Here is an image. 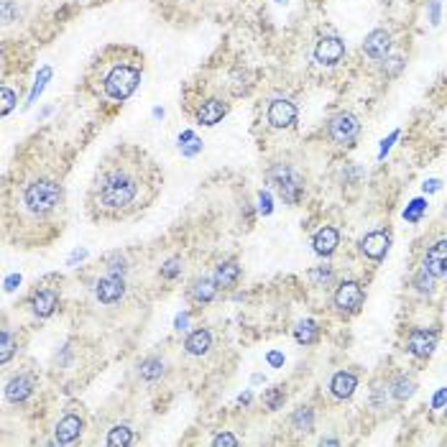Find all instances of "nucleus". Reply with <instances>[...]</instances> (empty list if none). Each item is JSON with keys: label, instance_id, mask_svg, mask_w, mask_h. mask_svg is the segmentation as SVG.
I'll use <instances>...</instances> for the list:
<instances>
[{"label": "nucleus", "instance_id": "obj_1", "mask_svg": "<svg viewBox=\"0 0 447 447\" xmlns=\"http://www.w3.org/2000/svg\"><path fill=\"white\" fill-rule=\"evenodd\" d=\"M159 179H148L143 164L139 162H108L97 171L90 192V205L102 220H120L146 207L154 200Z\"/></svg>", "mask_w": 447, "mask_h": 447}, {"label": "nucleus", "instance_id": "obj_2", "mask_svg": "<svg viewBox=\"0 0 447 447\" xmlns=\"http://www.w3.org/2000/svg\"><path fill=\"white\" fill-rule=\"evenodd\" d=\"M64 197V187L56 179L41 177L33 179L31 185H26L24 189V205L33 215H49L59 207V202Z\"/></svg>", "mask_w": 447, "mask_h": 447}, {"label": "nucleus", "instance_id": "obj_3", "mask_svg": "<svg viewBox=\"0 0 447 447\" xmlns=\"http://www.w3.org/2000/svg\"><path fill=\"white\" fill-rule=\"evenodd\" d=\"M141 85V67L136 64H116L110 67V72L102 77V90L110 100L125 102Z\"/></svg>", "mask_w": 447, "mask_h": 447}, {"label": "nucleus", "instance_id": "obj_4", "mask_svg": "<svg viewBox=\"0 0 447 447\" xmlns=\"http://www.w3.org/2000/svg\"><path fill=\"white\" fill-rule=\"evenodd\" d=\"M269 182L274 185V189L281 194V200H284L286 205H299L301 194H304V179H301L299 171L286 166V164H276V166L269 171Z\"/></svg>", "mask_w": 447, "mask_h": 447}, {"label": "nucleus", "instance_id": "obj_5", "mask_svg": "<svg viewBox=\"0 0 447 447\" xmlns=\"http://www.w3.org/2000/svg\"><path fill=\"white\" fill-rule=\"evenodd\" d=\"M327 136L338 146H353L358 136H361V120L353 113H338L327 125Z\"/></svg>", "mask_w": 447, "mask_h": 447}, {"label": "nucleus", "instance_id": "obj_6", "mask_svg": "<svg viewBox=\"0 0 447 447\" xmlns=\"http://www.w3.org/2000/svg\"><path fill=\"white\" fill-rule=\"evenodd\" d=\"M332 301H335L340 315H355L363 307V301H366V292H363V286L358 281H343L335 297H332Z\"/></svg>", "mask_w": 447, "mask_h": 447}, {"label": "nucleus", "instance_id": "obj_7", "mask_svg": "<svg viewBox=\"0 0 447 447\" xmlns=\"http://www.w3.org/2000/svg\"><path fill=\"white\" fill-rule=\"evenodd\" d=\"M297 105L292 100H284V97H276L271 100L269 110H266V123L271 128H292L297 123Z\"/></svg>", "mask_w": 447, "mask_h": 447}, {"label": "nucleus", "instance_id": "obj_8", "mask_svg": "<svg viewBox=\"0 0 447 447\" xmlns=\"http://www.w3.org/2000/svg\"><path fill=\"white\" fill-rule=\"evenodd\" d=\"M434 345H437V332L434 330H427V327H414L409 332L407 338V350L414 358H430L434 353Z\"/></svg>", "mask_w": 447, "mask_h": 447}, {"label": "nucleus", "instance_id": "obj_9", "mask_svg": "<svg viewBox=\"0 0 447 447\" xmlns=\"http://www.w3.org/2000/svg\"><path fill=\"white\" fill-rule=\"evenodd\" d=\"M343 56H345V44H343L340 36H322L317 41L315 59L322 67H335V64L343 62Z\"/></svg>", "mask_w": 447, "mask_h": 447}, {"label": "nucleus", "instance_id": "obj_10", "mask_svg": "<svg viewBox=\"0 0 447 447\" xmlns=\"http://www.w3.org/2000/svg\"><path fill=\"white\" fill-rule=\"evenodd\" d=\"M123 294H125L123 276H120V274H113V271H110L105 279H100L97 286H95V297H97V301H102V304H116V301L123 299Z\"/></svg>", "mask_w": 447, "mask_h": 447}, {"label": "nucleus", "instance_id": "obj_11", "mask_svg": "<svg viewBox=\"0 0 447 447\" xmlns=\"http://www.w3.org/2000/svg\"><path fill=\"white\" fill-rule=\"evenodd\" d=\"M389 248H391V235H389L386 230H373L361 240L363 256L370 258V261H376V263L384 261L386 253H389Z\"/></svg>", "mask_w": 447, "mask_h": 447}, {"label": "nucleus", "instance_id": "obj_12", "mask_svg": "<svg viewBox=\"0 0 447 447\" xmlns=\"http://www.w3.org/2000/svg\"><path fill=\"white\" fill-rule=\"evenodd\" d=\"M430 276L434 279H445L447 276V240H437L432 243L427 256H424V266H422Z\"/></svg>", "mask_w": 447, "mask_h": 447}, {"label": "nucleus", "instance_id": "obj_13", "mask_svg": "<svg viewBox=\"0 0 447 447\" xmlns=\"http://www.w3.org/2000/svg\"><path fill=\"white\" fill-rule=\"evenodd\" d=\"M363 52H366V56H370L373 62H381V59H386V56H389V52H391V33L384 31V29L370 31L368 36H366Z\"/></svg>", "mask_w": 447, "mask_h": 447}, {"label": "nucleus", "instance_id": "obj_14", "mask_svg": "<svg viewBox=\"0 0 447 447\" xmlns=\"http://www.w3.org/2000/svg\"><path fill=\"white\" fill-rule=\"evenodd\" d=\"M225 116H228V105L223 100H217V97H210L197 108V120H200V125H207V128L217 125Z\"/></svg>", "mask_w": 447, "mask_h": 447}, {"label": "nucleus", "instance_id": "obj_15", "mask_svg": "<svg viewBox=\"0 0 447 447\" xmlns=\"http://www.w3.org/2000/svg\"><path fill=\"white\" fill-rule=\"evenodd\" d=\"M312 246H315L317 256H332L335 253V248L340 246V230L338 228H332V225H324V228H320V230L315 233Z\"/></svg>", "mask_w": 447, "mask_h": 447}, {"label": "nucleus", "instance_id": "obj_16", "mask_svg": "<svg viewBox=\"0 0 447 447\" xmlns=\"http://www.w3.org/2000/svg\"><path fill=\"white\" fill-rule=\"evenodd\" d=\"M82 427H85L82 416H77V414L62 416L59 424H56V442H59V445H70V442H74V439L82 434Z\"/></svg>", "mask_w": 447, "mask_h": 447}, {"label": "nucleus", "instance_id": "obj_17", "mask_svg": "<svg viewBox=\"0 0 447 447\" xmlns=\"http://www.w3.org/2000/svg\"><path fill=\"white\" fill-rule=\"evenodd\" d=\"M358 389V376L353 370H338L330 381V391L335 399H350Z\"/></svg>", "mask_w": 447, "mask_h": 447}, {"label": "nucleus", "instance_id": "obj_18", "mask_svg": "<svg viewBox=\"0 0 447 447\" xmlns=\"http://www.w3.org/2000/svg\"><path fill=\"white\" fill-rule=\"evenodd\" d=\"M56 304H59V294H56L54 289H39V292L31 297V309L36 317H52Z\"/></svg>", "mask_w": 447, "mask_h": 447}, {"label": "nucleus", "instance_id": "obj_19", "mask_svg": "<svg viewBox=\"0 0 447 447\" xmlns=\"http://www.w3.org/2000/svg\"><path fill=\"white\" fill-rule=\"evenodd\" d=\"M31 393H33V381L29 376L10 378L8 386H6V399H8L10 404H24Z\"/></svg>", "mask_w": 447, "mask_h": 447}, {"label": "nucleus", "instance_id": "obj_20", "mask_svg": "<svg viewBox=\"0 0 447 447\" xmlns=\"http://www.w3.org/2000/svg\"><path fill=\"white\" fill-rule=\"evenodd\" d=\"M185 347L189 355H205L210 347H212V335H210V330L200 327V330H194L192 335L185 340Z\"/></svg>", "mask_w": 447, "mask_h": 447}, {"label": "nucleus", "instance_id": "obj_21", "mask_svg": "<svg viewBox=\"0 0 447 447\" xmlns=\"http://www.w3.org/2000/svg\"><path fill=\"white\" fill-rule=\"evenodd\" d=\"M238 279H240V266L235 261H225L217 266L215 281L220 289H233V286L238 284Z\"/></svg>", "mask_w": 447, "mask_h": 447}, {"label": "nucleus", "instance_id": "obj_22", "mask_svg": "<svg viewBox=\"0 0 447 447\" xmlns=\"http://www.w3.org/2000/svg\"><path fill=\"white\" fill-rule=\"evenodd\" d=\"M217 281L215 279H197L192 286V299L197 301V304H210V301L217 297Z\"/></svg>", "mask_w": 447, "mask_h": 447}, {"label": "nucleus", "instance_id": "obj_23", "mask_svg": "<svg viewBox=\"0 0 447 447\" xmlns=\"http://www.w3.org/2000/svg\"><path fill=\"white\" fill-rule=\"evenodd\" d=\"M294 338L299 345H315L317 338H320V324L315 320H301L297 324V330H294Z\"/></svg>", "mask_w": 447, "mask_h": 447}, {"label": "nucleus", "instance_id": "obj_24", "mask_svg": "<svg viewBox=\"0 0 447 447\" xmlns=\"http://www.w3.org/2000/svg\"><path fill=\"white\" fill-rule=\"evenodd\" d=\"M414 389H416V384L411 381L409 376H396L393 378V384H391V396L396 401H407V399H411L414 396Z\"/></svg>", "mask_w": 447, "mask_h": 447}, {"label": "nucleus", "instance_id": "obj_25", "mask_svg": "<svg viewBox=\"0 0 447 447\" xmlns=\"http://www.w3.org/2000/svg\"><path fill=\"white\" fill-rule=\"evenodd\" d=\"M292 424H294V430L312 432V427H315V411H312V407L297 409V411L292 414Z\"/></svg>", "mask_w": 447, "mask_h": 447}, {"label": "nucleus", "instance_id": "obj_26", "mask_svg": "<svg viewBox=\"0 0 447 447\" xmlns=\"http://www.w3.org/2000/svg\"><path fill=\"white\" fill-rule=\"evenodd\" d=\"M133 442V432L131 427H125V424H118L113 430L108 432V445L110 447H128Z\"/></svg>", "mask_w": 447, "mask_h": 447}, {"label": "nucleus", "instance_id": "obj_27", "mask_svg": "<svg viewBox=\"0 0 447 447\" xmlns=\"http://www.w3.org/2000/svg\"><path fill=\"white\" fill-rule=\"evenodd\" d=\"M179 148H182V154L185 156H194L202 151V141L194 136L192 131H185L182 136H179Z\"/></svg>", "mask_w": 447, "mask_h": 447}, {"label": "nucleus", "instance_id": "obj_28", "mask_svg": "<svg viewBox=\"0 0 447 447\" xmlns=\"http://www.w3.org/2000/svg\"><path fill=\"white\" fill-rule=\"evenodd\" d=\"M164 373V363L159 358H146V361L141 363V378H146V381H156V378H162Z\"/></svg>", "mask_w": 447, "mask_h": 447}, {"label": "nucleus", "instance_id": "obj_29", "mask_svg": "<svg viewBox=\"0 0 447 447\" xmlns=\"http://www.w3.org/2000/svg\"><path fill=\"white\" fill-rule=\"evenodd\" d=\"M424 210H427V200H411L407 205V210H404V220H407V223H419Z\"/></svg>", "mask_w": 447, "mask_h": 447}, {"label": "nucleus", "instance_id": "obj_30", "mask_svg": "<svg viewBox=\"0 0 447 447\" xmlns=\"http://www.w3.org/2000/svg\"><path fill=\"white\" fill-rule=\"evenodd\" d=\"M13 350H16L13 335H10L8 330H3V335H0V363H8L10 355H13Z\"/></svg>", "mask_w": 447, "mask_h": 447}, {"label": "nucleus", "instance_id": "obj_31", "mask_svg": "<svg viewBox=\"0 0 447 447\" xmlns=\"http://www.w3.org/2000/svg\"><path fill=\"white\" fill-rule=\"evenodd\" d=\"M263 404H266V409L269 411H276V409H281V404H284V391L281 389H269V391L263 393Z\"/></svg>", "mask_w": 447, "mask_h": 447}, {"label": "nucleus", "instance_id": "obj_32", "mask_svg": "<svg viewBox=\"0 0 447 447\" xmlns=\"http://www.w3.org/2000/svg\"><path fill=\"white\" fill-rule=\"evenodd\" d=\"M179 274H182V261H179V258H169V261L162 266L164 279H177Z\"/></svg>", "mask_w": 447, "mask_h": 447}, {"label": "nucleus", "instance_id": "obj_33", "mask_svg": "<svg viewBox=\"0 0 447 447\" xmlns=\"http://www.w3.org/2000/svg\"><path fill=\"white\" fill-rule=\"evenodd\" d=\"M432 279H434V276H430V274L422 269V271H419V276L414 279V286L422 294H432Z\"/></svg>", "mask_w": 447, "mask_h": 447}, {"label": "nucleus", "instance_id": "obj_34", "mask_svg": "<svg viewBox=\"0 0 447 447\" xmlns=\"http://www.w3.org/2000/svg\"><path fill=\"white\" fill-rule=\"evenodd\" d=\"M309 276H312V281H315V284H320V281L330 284V281H332V269H330V266H320V269H315L312 274H309Z\"/></svg>", "mask_w": 447, "mask_h": 447}, {"label": "nucleus", "instance_id": "obj_35", "mask_svg": "<svg viewBox=\"0 0 447 447\" xmlns=\"http://www.w3.org/2000/svg\"><path fill=\"white\" fill-rule=\"evenodd\" d=\"M13 108H16V93L10 87H3V116H8Z\"/></svg>", "mask_w": 447, "mask_h": 447}, {"label": "nucleus", "instance_id": "obj_36", "mask_svg": "<svg viewBox=\"0 0 447 447\" xmlns=\"http://www.w3.org/2000/svg\"><path fill=\"white\" fill-rule=\"evenodd\" d=\"M212 445H215V447H223V445L235 447V445H238V437H235V434H230V432H220V434L212 439Z\"/></svg>", "mask_w": 447, "mask_h": 447}, {"label": "nucleus", "instance_id": "obj_37", "mask_svg": "<svg viewBox=\"0 0 447 447\" xmlns=\"http://www.w3.org/2000/svg\"><path fill=\"white\" fill-rule=\"evenodd\" d=\"M49 77H52V70H49V67H47V70H41V77L36 79V87H33V93H31V97H29V100H31V102L36 100V95H39L41 90H44V85H47V79H49Z\"/></svg>", "mask_w": 447, "mask_h": 447}, {"label": "nucleus", "instance_id": "obj_38", "mask_svg": "<svg viewBox=\"0 0 447 447\" xmlns=\"http://www.w3.org/2000/svg\"><path fill=\"white\" fill-rule=\"evenodd\" d=\"M447 404V389H439L434 393V399H432V409H442Z\"/></svg>", "mask_w": 447, "mask_h": 447}, {"label": "nucleus", "instance_id": "obj_39", "mask_svg": "<svg viewBox=\"0 0 447 447\" xmlns=\"http://www.w3.org/2000/svg\"><path fill=\"white\" fill-rule=\"evenodd\" d=\"M258 202H261V212H263V215H271V210H274V207H271V194L269 192H261V194H258Z\"/></svg>", "mask_w": 447, "mask_h": 447}, {"label": "nucleus", "instance_id": "obj_40", "mask_svg": "<svg viewBox=\"0 0 447 447\" xmlns=\"http://www.w3.org/2000/svg\"><path fill=\"white\" fill-rule=\"evenodd\" d=\"M266 361H269L271 366H274V368H281V366H284V355L276 353V350H271V353L266 355Z\"/></svg>", "mask_w": 447, "mask_h": 447}, {"label": "nucleus", "instance_id": "obj_41", "mask_svg": "<svg viewBox=\"0 0 447 447\" xmlns=\"http://www.w3.org/2000/svg\"><path fill=\"white\" fill-rule=\"evenodd\" d=\"M396 139H399V131H393L391 136H389V141H384V146H381V154H378V156H381V159H384V156H386V151H389V148H391V143H393V141H396Z\"/></svg>", "mask_w": 447, "mask_h": 447}, {"label": "nucleus", "instance_id": "obj_42", "mask_svg": "<svg viewBox=\"0 0 447 447\" xmlns=\"http://www.w3.org/2000/svg\"><path fill=\"white\" fill-rule=\"evenodd\" d=\"M18 284H21V276H18V274L8 276V279H6V292H13V289H16Z\"/></svg>", "mask_w": 447, "mask_h": 447}, {"label": "nucleus", "instance_id": "obj_43", "mask_svg": "<svg viewBox=\"0 0 447 447\" xmlns=\"http://www.w3.org/2000/svg\"><path fill=\"white\" fill-rule=\"evenodd\" d=\"M439 189V179H430V182H424V192H437Z\"/></svg>", "mask_w": 447, "mask_h": 447}, {"label": "nucleus", "instance_id": "obj_44", "mask_svg": "<svg viewBox=\"0 0 447 447\" xmlns=\"http://www.w3.org/2000/svg\"><path fill=\"white\" fill-rule=\"evenodd\" d=\"M185 324H187V315H179L177 317V330H185Z\"/></svg>", "mask_w": 447, "mask_h": 447}, {"label": "nucleus", "instance_id": "obj_45", "mask_svg": "<svg viewBox=\"0 0 447 447\" xmlns=\"http://www.w3.org/2000/svg\"><path fill=\"white\" fill-rule=\"evenodd\" d=\"M276 3H284V0H276Z\"/></svg>", "mask_w": 447, "mask_h": 447}]
</instances>
